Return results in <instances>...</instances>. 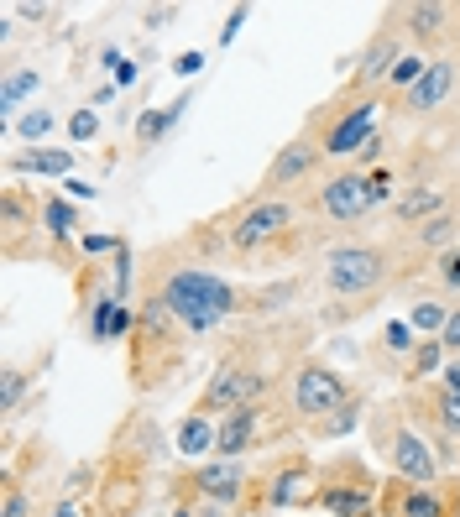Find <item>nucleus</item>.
Instances as JSON below:
<instances>
[{
	"label": "nucleus",
	"mask_w": 460,
	"mask_h": 517,
	"mask_svg": "<svg viewBox=\"0 0 460 517\" xmlns=\"http://www.w3.org/2000/svg\"><path fill=\"white\" fill-rule=\"evenodd\" d=\"M163 303L183 329L204 335V329H215L230 309H236V293H230V282L210 267H178L163 282Z\"/></svg>",
	"instance_id": "obj_1"
},
{
	"label": "nucleus",
	"mask_w": 460,
	"mask_h": 517,
	"mask_svg": "<svg viewBox=\"0 0 460 517\" xmlns=\"http://www.w3.org/2000/svg\"><path fill=\"white\" fill-rule=\"evenodd\" d=\"M387 272V256L377 246H335L325 256V288L335 298H361L372 293Z\"/></svg>",
	"instance_id": "obj_2"
},
{
	"label": "nucleus",
	"mask_w": 460,
	"mask_h": 517,
	"mask_svg": "<svg viewBox=\"0 0 460 517\" xmlns=\"http://www.w3.org/2000/svg\"><path fill=\"white\" fill-rule=\"evenodd\" d=\"M377 199H382V188L366 173H335L325 188H319V209H325L330 220H361Z\"/></svg>",
	"instance_id": "obj_3"
},
{
	"label": "nucleus",
	"mask_w": 460,
	"mask_h": 517,
	"mask_svg": "<svg viewBox=\"0 0 460 517\" xmlns=\"http://www.w3.org/2000/svg\"><path fill=\"white\" fill-rule=\"evenodd\" d=\"M288 225H293V204L288 199H257L236 220V230H230V246H236V251H257L267 241H278Z\"/></svg>",
	"instance_id": "obj_4"
},
{
	"label": "nucleus",
	"mask_w": 460,
	"mask_h": 517,
	"mask_svg": "<svg viewBox=\"0 0 460 517\" xmlns=\"http://www.w3.org/2000/svg\"><path fill=\"white\" fill-rule=\"evenodd\" d=\"M293 408L298 418H330L335 408H345V382L330 366H304L293 382Z\"/></svg>",
	"instance_id": "obj_5"
},
{
	"label": "nucleus",
	"mask_w": 460,
	"mask_h": 517,
	"mask_svg": "<svg viewBox=\"0 0 460 517\" xmlns=\"http://www.w3.org/2000/svg\"><path fill=\"white\" fill-rule=\"evenodd\" d=\"M372 126H377V100H356V105L330 126V136H325V147H319V152H330V157L366 152V141H372Z\"/></svg>",
	"instance_id": "obj_6"
},
{
	"label": "nucleus",
	"mask_w": 460,
	"mask_h": 517,
	"mask_svg": "<svg viewBox=\"0 0 460 517\" xmlns=\"http://www.w3.org/2000/svg\"><path fill=\"white\" fill-rule=\"evenodd\" d=\"M257 392H262V376H257V371L225 366L215 382H210V392H204V408H215V413H241Z\"/></svg>",
	"instance_id": "obj_7"
},
{
	"label": "nucleus",
	"mask_w": 460,
	"mask_h": 517,
	"mask_svg": "<svg viewBox=\"0 0 460 517\" xmlns=\"http://www.w3.org/2000/svg\"><path fill=\"white\" fill-rule=\"evenodd\" d=\"M450 94H455V58H429L424 79L403 94V105L419 110V115H429V110H440Z\"/></svg>",
	"instance_id": "obj_8"
},
{
	"label": "nucleus",
	"mask_w": 460,
	"mask_h": 517,
	"mask_svg": "<svg viewBox=\"0 0 460 517\" xmlns=\"http://www.w3.org/2000/svg\"><path fill=\"white\" fill-rule=\"evenodd\" d=\"M319 162V147H309V141H293V147H283L278 157H272V168H267V188H283V183H298L309 168Z\"/></svg>",
	"instance_id": "obj_9"
},
{
	"label": "nucleus",
	"mask_w": 460,
	"mask_h": 517,
	"mask_svg": "<svg viewBox=\"0 0 460 517\" xmlns=\"http://www.w3.org/2000/svg\"><path fill=\"white\" fill-rule=\"evenodd\" d=\"M393 465L403 470L408 481H419V486H429V481H434V455L424 450V439H419V434H408V429L393 439Z\"/></svg>",
	"instance_id": "obj_10"
},
{
	"label": "nucleus",
	"mask_w": 460,
	"mask_h": 517,
	"mask_svg": "<svg viewBox=\"0 0 460 517\" xmlns=\"http://www.w3.org/2000/svg\"><path fill=\"white\" fill-rule=\"evenodd\" d=\"M173 444H178V455H210V450H220V429L204 413H194V418L178 423Z\"/></svg>",
	"instance_id": "obj_11"
},
{
	"label": "nucleus",
	"mask_w": 460,
	"mask_h": 517,
	"mask_svg": "<svg viewBox=\"0 0 460 517\" xmlns=\"http://www.w3.org/2000/svg\"><path fill=\"white\" fill-rule=\"evenodd\" d=\"M398 58H403V47L382 32L372 47H366V58H361V68H356V79H361V84H377V79H387V74L398 68Z\"/></svg>",
	"instance_id": "obj_12"
},
{
	"label": "nucleus",
	"mask_w": 460,
	"mask_h": 517,
	"mask_svg": "<svg viewBox=\"0 0 460 517\" xmlns=\"http://www.w3.org/2000/svg\"><path fill=\"white\" fill-rule=\"evenodd\" d=\"M403 27L419 37V42H429V37H440L445 27H450V6H434V0H419V6H403Z\"/></svg>",
	"instance_id": "obj_13"
},
{
	"label": "nucleus",
	"mask_w": 460,
	"mask_h": 517,
	"mask_svg": "<svg viewBox=\"0 0 460 517\" xmlns=\"http://www.w3.org/2000/svg\"><path fill=\"white\" fill-rule=\"evenodd\" d=\"M37 68H16V74H6V84H0V121L16 126V105L27 100V94H37Z\"/></svg>",
	"instance_id": "obj_14"
},
{
	"label": "nucleus",
	"mask_w": 460,
	"mask_h": 517,
	"mask_svg": "<svg viewBox=\"0 0 460 517\" xmlns=\"http://www.w3.org/2000/svg\"><path fill=\"white\" fill-rule=\"evenodd\" d=\"M131 329V309L121 298H100L95 303V319H89V335L95 340H115V335H126Z\"/></svg>",
	"instance_id": "obj_15"
},
{
	"label": "nucleus",
	"mask_w": 460,
	"mask_h": 517,
	"mask_svg": "<svg viewBox=\"0 0 460 517\" xmlns=\"http://www.w3.org/2000/svg\"><path fill=\"white\" fill-rule=\"evenodd\" d=\"M257 444V413L241 408V413H230L225 418V429H220V455H241Z\"/></svg>",
	"instance_id": "obj_16"
},
{
	"label": "nucleus",
	"mask_w": 460,
	"mask_h": 517,
	"mask_svg": "<svg viewBox=\"0 0 460 517\" xmlns=\"http://www.w3.org/2000/svg\"><path fill=\"white\" fill-rule=\"evenodd\" d=\"M189 105H194V100L183 94V100H173V110H147L142 121H136V141H142V147H152V141L163 136V131H173V126H178V115L189 110Z\"/></svg>",
	"instance_id": "obj_17"
},
{
	"label": "nucleus",
	"mask_w": 460,
	"mask_h": 517,
	"mask_svg": "<svg viewBox=\"0 0 460 517\" xmlns=\"http://www.w3.org/2000/svg\"><path fill=\"white\" fill-rule=\"evenodd\" d=\"M16 168L21 173H42V178H63L68 168H74V157L68 152H27V157H16Z\"/></svg>",
	"instance_id": "obj_18"
},
{
	"label": "nucleus",
	"mask_w": 460,
	"mask_h": 517,
	"mask_svg": "<svg viewBox=\"0 0 460 517\" xmlns=\"http://www.w3.org/2000/svg\"><path fill=\"white\" fill-rule=\"evenodd\" d=\"M199 486L210 491V497L230 502V497H236V491H241V476H236V465H210V470H204V476H199Z\"/></svg>",
	"instance_id": "obj_19"
},
{
	"label": "nucleus",
	"mask_w": 460,
	"mask_h": 517,
	"mask_svg": "<svg viewBox=\"0 0 460 517\" xmlns=\"http://www.w3.org/2000/svg\"><path fill=\"white\" fill-rule=\"evenodd\" d=\"M424 68H429V58H419V53H403V58H398V68H393V74H387V84L408 94L413 84L424 79Z\"/></svg>",
	"instance_id": "obj_20"
},
{
	"label": "nucleus",
	"mask_w": 460,
	"mask_h": 517,
	"mask_svg": "<svg viewBox=\"0 0 460 517\" xmlns=\"http://www.w3.org/2000/svg\"><path fill=\"white\" fill-rule=\"evenodd\" d=\"M74 204H63V199H48V204H42V225H48L53 235H68V230H74Z\"/></svg>",
	"instance_id": "obj_21"
},
{
	"label": "nucleus",
	"mask_w": 460,
	"mask_h": 517,
	"mask_svg": "<svg viewBox=\"0 0 460 517\" xmlns=\"http://www.w3.org/2000/svg\"><path fill=\"white\" fill-rule=\"evenodd\" d=\"M440 204H445V194H440V188H429V194H419V199H403L398 215H403V220H424L429 209H440Z\"/></svg>",
	"instance_id": "obj_22"
},
{
	"label": "nucleus",
	"mask_w": 460,
	"mask_h": 517,
	"mask_svg": "<svg viewBox=\"0 0 460 517\" xmlns=\"http://www.w3.org/2000/svg\"><path fill=\"white\" fill-rule=\"evenodd\" d=\"M48 131H53V115H48V110H27V115L16 121V136H27V141H42Z\"/></svg>",
	"instance_id": "obj_23"
},
{
	"label": "nucleus",
	"mask_w": 460,
	"mask_h": 517,
	"mask_svg": "<svg viewBox=\"0 0 460 517\" xmlns=\"http://www.w3.org/2000/svg\"><path fill=\"white\" fill-rule=\"evenodd\" d=\"M440 418H445V429L460 434V382H445V392H440Z\"/></svg>",
	"instance_id": "obj_24"
},
{
	"label": "nucleus",
	"mask_w": 460,
	"mask_h": 517,
	"mask_svg": "<svg viewBox=\"0 0 460 517\" xmlns=\"http://www.w3.org/2000/svg\"><path fill=\"white\" fill-rule=\"evenodd\" d=\"M403 517H445V507H440V502H434L429 491L419 486V491H413V497L403 502Z\"/></svg>",
	"instance_id": "obj_25"
},
{
	"label": "nucleus",
	"mask_w": 460,
	"mask_h": 517,
	"mask_svg": "<svg viewBox=\"0 0 460 517\" xmlns=\"http://www.w3.org/2000/svg\"><path fill=\"white\" fill-rule=\"evenodd\" d=\"M413 324H419V329H440V335H445L450 309H440V303H419V309H413Z\"/></svg>",
	"instance_id": "obj_26"
},
{
	"label": "nucleus",
	"mask_w": 460,
	"mask_h": 517,
	"mask_svg": "<svg viewBox=\"0 0 460 517\" xmlns=\"http://www.w3.org/2000/svg\"><path fill=\"white\" fill-rule=\"evenodd\" d=\"M95 131H100L95 110H74V115H68V136H74V141H95Z\"/></svg>",
	"instance_id": "obj_27"
},
{
	"label": "nucleus",
	"mask_w": 460,
	"mask_h": 517,
	"mask_svg": "<svg viewBox=\"0 0 460 517\" xmlns=\"http://www.w3.org/2000/svg\"><path fill=\"white\" fill-rule=\"evenodd\" d=\"M330 512H345V517H366V497H356V491H330Z\"/></svg>",
	"instance_id": "obj_28"
},
{
	"label": "nucleus",
	"mask_w": 460,
	"mask_h": 517,
	"mask_svg": "<svg viewBox=\"0 0 460 517\" xmlns=\"http://www.w3.org/2000/svg\"><path fill=\"white\" fill-rule=\"evenodd\" d=\"M105 63H110V79L121 84V89H131V84H136V63H131L126 53H105Z\"/></svg>",
	"instance_id": "obj_29"
},
{
	"label": "nucleus",
	"mask_w": 460,
	"mask_h": 517,
	"mask_svg": "<svg viewBox=\"0 0 460 517\" xmlns=\"http://www.w3.org/2000/svg\"><path fill=\"white\" fill-rule=\"evenodd\" d=\"M450 235H455V220H450V215H440V220H429V225H424L419 241H424V246H445Z\"/></svg>",
	"instance_id": "obj_30"
},
{
	"label": "nucleus",
	"mask_w": 460,
	"mask_h": 517,
	"mask_svg": "<svg viewBox=\"0 0 460 517\" xmlns=\"http://www.w3.org/2000/svg\"><path fill=\"white\" fill-rule=\"evenodd\" d=\"M440 366H450V361H445V340H440V345H419V361H413V371H440Z\"/></svg>",
	"instance_id": "obj_31"
},
{
	"label": "nucleus",
	"mask_w": 460,
	"mask_h": 517,
	"mask_svg": "<svg viewBox=\"0 0 460 517\" xmlns=\"http://www.w3.org/2000/svg\"><path fill=\"white\" fill-rule=\"evenodd\" d=\"M440 282H445V288H460V251L440 256Z\"/></svg>",
	"instance_id": "obj_32"
},
{
	"label": "nucleus",
	"mask_w": 460,
	"mask_h": 517,
	"mask_svg": "<svg viewBox=\"0 0 460 517\" xmlns=\"http://www.w3.org/2000/svg\"><path fill=\"white\" fill-rule=\"evenodd\" d=\"M241 21H246V6H236V11L225 16V27H220V47H230V42H236V32H241Z\"/></svg>",
	"instance_id": "obj_33"
},
{
	"label": "nucleus",
	"mask_w": 460,
	"mask_h": 517,
	"mask_svg": "<svg viewBox=\"0 0 460 517\" xmlns=\"http://www.w3.org/2000/svg\"><path fill=\"white\" fill-rule=\"evenodd\" d=\"M387 345H393V350H408V345H413V329H408L403 319H393V324H387Z\"/></svg>",
	"instance_id": "obj_34"
},
{
	"label": "nucleus",
	"mask_w": 460,
	"mask_h": 517,
	"mask_svg": "<svg viewBox=\"0 0 460 517\" xmlns=\"http://www.w3.org/2000/svg\"><path fill=\"white\" fill-rule=\"evenodd\" d=\"M0 403H6V413L21 403V371L16 366H6V397H0Z\"/></svg>",
	"instance_id": "obj_35"
},
{
	"label": "nucleus",
	"mask_w": 460,
	"mask_h": 517,
	"mask_svg": "<svg viewBox=\"0 0 460 517\" xmlns=\"http://www.w3.org/2000/svg\"><path fill=\"white\" fill-rule=\"evenodd\" d=\"M204 68V53H178V63H173V74H183V79H194Z\"/></svg>",
	"instance_id": "obj_36"
},
{
	"label": "nucleus",
	"mask_w": 460,
	"mask_h": 517,
	"mask_svg": "<svg viewBox=\"0 0 460 517\" xmlns=\"http://www.w3.org/2000/svg\"><path fill=\"white\" fill-rule=\"evenodd\" d=\"M0 517H27V497H21L11 481H6V512H0Z\"/></svg>",
	"instance_id": "obj_37"
},
{
	"label": "nucleus",
	"mask_w": 460,
	"mask_h": 517,
	"mask_svg": "<svg viewBox=\"0 0 460 517\" xmlns=\"http://www.w3.org/2000/svg\"><path fill=\"white\" fill-rule=\"evenodd\" d=\"M126 241H115V235H84V251H121Z\"/></svg>",
	"instance_id": "obj_38"
},
{
	"label": "nucleus",
	"mask_w": 460,
	"mask_h": 517,
	"mask_svg": "<svg viewBox=\"0 0 460 517\" xmlns=\"http://www.w3.org/2000/svg\"><path fill=\"white\" fill-rule=\"evenodd\" d=\"M440 340H445V350H460V309L450 314V324H445V335H440Z\"/></svg>",
	"instance_id": "obj_39"
},
{
	"label": "nucleus",
	"mask_w": 460,
	"mask_h": 517,
	"mask_svg": "<svg viewBox=\"0 0 460 517\" xmlns=\"http://www.w3.org/2000/svg\"><path fill=\"white\" fill-rule=\"evenodd\" d=\"M68 194H74V199H95V188L79 183V178H68Z\"/></svg>",
	"instance_id": "obj_40"
},
{
	"label": "nucleus",
	"mask_w": 460,
	"mask_h": 517,
	"mask_svg": "<svg viewBox=\"0 0 460 517\" xmlns=\"http://www.w3.org/2000/svg\"><path fill=\"white\" fill-rule=\"evenodd\" d=\"M53 517H79V507H74V502H63V507H58Z\"/></svg>",
	"instance_id": "obj_41"
},
{
	"label": "nucleus",
	"mask_w": 460,
	"mask_h": 517,
	"mask_svg": "<svg viewBox=\"0 0 460 517\" xmlns=\"http://www.w3.org/2000/svg\"><path fill=\"white\" fill-rule=\"evenodd\" d=\"M445 382H460V361H450V366H445Z\"/></svg>",
	"instance_id": "obj_42"
}]
</instances>
